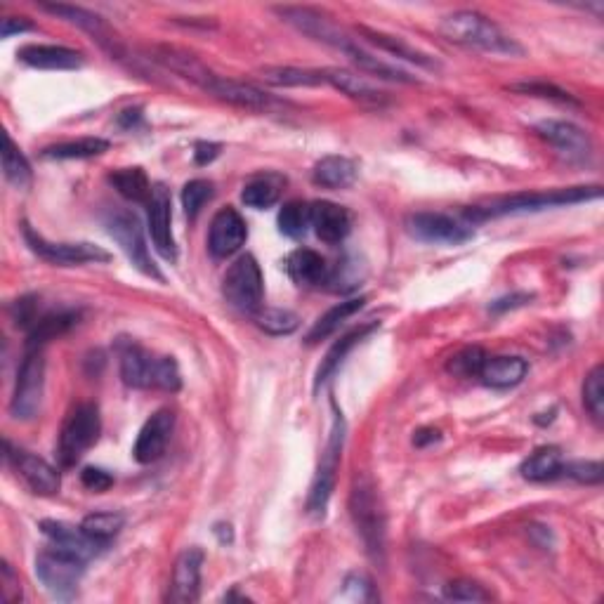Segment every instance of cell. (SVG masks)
Listing matches in <instances>:
<instances>
[{
  "label": "cell",
  "mask_w": 604,
  "mask_h": 604,
  "mask_svg": "<svg viewBox=\"0 0 604 604\" xmlns=\"http://www.w3.org/2000/svg\"><path fill=\"white\" fill-rule=\"evenodd\" d=\"M312 227V203L288 201L279 210V232L288 239H300Z\"/></svg>",
  "instance_id": "60d3db41"
},
{
  "label": "cell",
  "mask_w": 604,
  "mask_h": 604,
  "mask_svg": "<svg viewBox=\"0 0 604 604\" xmlns=\"http://www.w3.org/2000/svg\"><path fill=\"white\" fill-rule=\"evenodd\" d=\"M274 12L284 19L286 24H291L295 31H300L302 36L312 38V41L331 45L347 55L354 45L352 38L340 29L338 24L331 22V17H326L324 12L314 10V8H300V5H284V8H274Z\"/></svg>",
  "instance_id": "30bf717a"
},
{
  "label": "cell",
  "mask_w": 604,
  "mask_h": 604,
  "mask_svg": "<svg viewBox=\"0 0 604 604\" xmlns=\"http://www.w3.org/2000/svg\"><path fill=\"white\" fill-rule=\"evenodd\" d=\"M446 600L453 602H489L491 595L475 581H451L444 590Z\"/></svg>",
  "instance_id": "681fc988"
},
{
  "label": "cell",
  "mask_w": 604,
  "mask_h": 604,
  "mask_svg": "<svg viewBox=\"0 0 604 604\" xmlns=\"http://www.w3.org/2000/svg\"><path fill=\"white\" fill-rule=\"evenodd\" d=\"M435 442H439V430H435V428H420L416 432V437H413V444L420 446V449L428 444H435Z\"/></svg>",
  "instance_id": "680465c9"
},
{
  "label": "cell",
  "mask_w": 604,
  "mask_h": 604,
  "mask_svg": "<svg viewBox=\"0 0 604 604\" xmlns=\"http://www.w3.org/2000/svg\"><path fill=\"white\" fill-rule=\"evenodd\" d=\"M109 149V142L102 137H81L76 142H62L52 144V147L43 149V159H57V161H74V159H93Z\"/></svg>",
  "instance_id": "74e56055"
},
{
  "label": "cell",
  "mask_w": 604,
  "mask_h": 604,
  "mask_svg": "<svg viewBox=\"0 0 604 604\" xmlns=\"http://www.w3.org/2000/svg\"><path fill=\"white\" fill-rule=\"evenodd\" d=\"M345 590H347V593H352V600H359V602L373 600V597H376V593H373V581L364 574H350V576H347Z\"/></svg>",
  "instance_id": "db71d44e"
},
{
  "label": "cell",
  "mask_w": 604,
  "mask_h": 604,
  "mask_svg": "<svg viewBox=\"0 0 604 604\" xmlns=\"http://www.w3.org/2000/svg\"><path fill=\"white\" fill-rule=\"evenodd\" d=\"M41 10L50 12V15H57L62 19H67V22L76 24L78 29L88 31V34H93L97 41H100L102 45H111L114 48V38H111V31L109 26L104 24V19L100 15H95V12L85 10V8H78V5H67V3H41Z\"/></svg>",
  "instance_id": "f1b7e54d"
},
{
  "label": "cell",
  "mask_w": 604,
  "mask_h": 604,
  "mask_svg": "<svg viewBox=\"0 0 604 604\" xmlns=\"http://www.w3.org/2000/svg\"><path fill=\"white\" fill-rule=\"evenodd\" d=\"M364 305H366V298H352V300L338 302L336 307H331V310H328L326 314H321V317L314 321L310 333L305 336V343L317 345V343H321V340H326L328 336H333V333H336L338 328L343 326L345 321L352 317V314H357Z\"/></svg>",
  "instance_id": "1f68e13d"
},
{
  "label": "cell",
  "mask_w": 604,
  "mask_h": 604,
  "mask_svg": "<svg viewBox=\"0 0 604 604\" xmlns=\"http://www.w3.org/2000/svg\"><path fill=\"white\" fill-rule=\"evenodd\" d=\"M246 236L248 229L244 218L227 206L218 210V215L210 222L208 248L215 258H229V255L241 251V246L246 244Z\"/></svg>",
  "instance_id": "ac0fdd59"
},
{
  "label": "cell",
  "mask_w": 604,
  "mask_h": 604,
  "mask_svg": "<svg viewBox=\"0 0 604 604\" xmlns=\"http://www.w3.org/2000/svg\"><path fill=\"white\" fill-rule=\"evenodd\" d=\"M175 430V413L168 409L156 411L147 423L142 425L140 435H137V442L133 446V456L137 463L149 465L156 463L159 458L166 453L170 437H173Z\"/></svg>",
  "instance_id": "2e32d148"
},
{
  "label": "cell",
  "mask_w": 604,
  "mask_h": 604,
  "mask_svg": "<svg viewBox=\"0 0 604 604\" xmlns=\"http://www.w3.org/2000/svg\"><path fill=\"white\" fill-rule=\"evenodd\" d=\"M203 557H206L203 555V550L196 546L182 550L173 567V579H170V588H168V602L192 604L199 600Z\"/></svg>",
  "instance_id": "e0dca14e"
},
{
  "label": "cell",
  "mask_w": 604,
  "mask_h": 604,
  "mask_svg": "<svg viewBox=\"0 0 604 604\" xmlns=\"http://www.w3.org/2000/svg\"><path fill=\"white\" fill-rule=\"evenodd\" d=\"M215 536H218L220 543H232L234 541V534H232V527L229 524H215Z\"/></svg>",
  "instance_id": "6125c7cd"
},
{
  "label": "cell",
  "mask_w": 604,
  "mask_h": 604,
  "mask_svg": "<svg viewBox=\"0 0 604 604\" xmlns=\"http://www.w3.org/2000/svg\"><path fill=\"white\" fill-rule=\"evenodd\" d=\"M262 81L274 88H314L324 85V69H300V67H265L260 69Z\"/></svg>",
  "instance_id": "d6a6232c"
},
{
  "label": "cell",
  "mask_w": 604,
  "mask_h": 604,
  "mask_svg": "<svg viewBox=\"0 0 604 604\" xmlns=\"http://www.w3.org/2000/svg\"><path fill=\"white\" fill-rule=\"evenodd\" d=\"M140 118H142V109H128L123 111L121 118H118V123H121L123 128H133Z\"/></svg>",
  "instance_id": "94428289"
},
{
  "label": "cell",
  "mask_w": 604,
  "mask_h": 604,
  "mask_svg": "<svg viewBox=\"0 0 604 604\" xmlns=\"http://www.w3.org/2000/svg\"><path fill=\"white\" fill-rule=\"evenodd\" d=\"M378 326H380V321H371V324H361L357 328H352L350 333H345V336L340 338V340H336V345H333L331 350L326 352V357L321 359V364H319V369H317V378H314V390H319V387L324 385L326 380L331 378L333 373H336L340 369V364H343L347 354H350L354 350V347H357L361 343V340L369 338Z\"/></svg>",
  "instance_id": "4316f807"
},
{
  "label": "cell",
  "mask_w": 604,
  "mask_h": 604,
  "mask_svg": "<svg viewBox=\"0 0 604 604\" xmlns=\"http://www.w3.org/2000/svg\"><path fill=\"white\" fill-rule=\"evenodd\" d=\"M255 324L269 336H291L295 328L300 326L298 314L291 310H279V307H262L258 314H253Z\"/></svg>",
  "instance_id": "7bdbcfd3"
},
{
  "label": "cell",
  "mask_w": 604,
  "mask_h": 604,
  "mask_svg": "<svg viewBox=\"0 0 604 604\" xmlns=\"http://www.w3.org/2000/svg\"><path fill=\"white\" fill-rule=\"evenodd\" d=\"M312 227L314 234L328 246H338L347 239L352 229V218L343 206L331 201L312 203Z\"/></svg>",
  "instance_id": "7402d4cb"
},
{
  "label": "cell",
  "mask_w": 604,
  "mask_h": 604,
  "mask_svg": "<svg viewBox=\"0 0 604 604\" xmlns=\"http://www.w3.org/2000/svg\"><path fill=\"white\" fill-rule=\"evenodd\" d=\"M85 564L88 560L52 543V548H45L36 557V576L52 597L71 600L85 574Z\"/></svg>",
  "instance_id": "5b68a950"
},
{
  "label": "cell",
  "mask_w": 604,
  "mask_h": 604,
  "mask_svg": "<svg viewBox=\"0 0 604 604\" xmlns=\"http://www.w3.org/2000/svg\"><path fill=\"white\" fill-rule=\"evenodd\" d=\"M439 31L446 41L463 45V48L491 52V55H524V48L515 38H510L496 22L475 10H458L444 17Z\"/></svg>",
  "instance_id": "6da1fadb"
},
{
  "label": "cell",
  "mask_w": 604,
  "mask_h": 604,
  "mask_svg": "<svg viewBox=\"0 0 604 604\" xmlns=\"http://www.w3.org/2000/svg\"><path fill=\"white\" fill-rule=\"evenodd\" d=\"M147 220H149V234L154 241L156 251L161 253V258L168 262L177 260V246L173 236V199L166 185L151 187V196L147 203Z\"/></svg>",
  "instance_id": "4fadbf2b"
},
{
  "label": "cell",
  "mask_w": 604,
  "mask_h": 604,
  "mask_svg": "<svg viewBox=\"0 0 604 604\" xmlns=\"http://www.w3.org/2000/svg\"><path fill=\"white\" fill-rule=\"evenodd\" d=\"M208 95L248 111H267L274 104L272 97L262 93V90L255 88V85L234 81V78H222V76L215 78V83L210 85Z\"/></svg>",
  "instance_id": "cb8c5ba5"
},
{
  "label": "cell",
  "mask_w": 604,
  "mask_h": 604,
  "mask_svg": "<svg viewBox=\"0 0 604 604\" xmlns=\"http://www.w3.org/2000/svg\"><path fill=\"white\" fill-rule=\"evenodd\" d=\"M26 31H34V24H31L29 19H26V17H5L3 19V31H0V36L12 38L15 34H26Z\"/></svg>",
  "instance_id": "6f0895ef"
},
{
  "label": "cell",
  "mask_w": 604,
  "mask_h": 604,
  "mask_svg": "<svg viewBox=\"0 0 604 604\" xmlns=\"http://www.w3.org/2000/svg\"><path fill=\"white\" fill-rule=\"evenodd\" d=\"M527 371L529 364L522 357H487L479 371V380L496 390H508V387L520 385Z\"/></svg>",
  "instance_id": "83f0119b"
},
{
  "label": "cell",
  "mask_w": 604,
  "mask_h": 604,
  "mask_svg": "<svg viewBox=\"0 0 604 604\" xmlns=\"http://www.w3.org/2000/svg\"><path fill=\"white\" fill-rule=\"evenodd\" d=\"M345 57H350V62L357 67L361 74H371L376 78H383V81H395V83H418L409 71L395 67V64H387L383 59L366 52L361 45H354V48L347 52Z\"/></svg>",
  "instance_id": "e575fe53"
},
{
  "label": "cell",
  "mask_w": 604,
  "mask_h": 604,
  "mask_svg": "<svg viewBox=\"0 0 604 604\" xmlns=\"http://www.w3.org/2000/svg\"><path fill=\"white\" fill-rule=\"evenodd\" d=\"M3 173L5 180L10 182L15 189H26L31 185V166L22 154V149L12 142L10 135H5V149H3Z\"/></svg>",
  "instance_id": "b9f144b4"
},
{
  "label": "cell",
  "mask_w": 604,
  "mask_h": 604,
  "mask_svg": "<svg viewBox=\"0 0 604 604\" xmlns=\"http://www.w3.org/2000/svg\"><path fill=\"white\" fill-rule=\"evenodd\" d=\"M5 458L12 463V468L17 470V475L24 479L26 487H29L38 496H55L59 491V479L57 468H52L48 461L34 456V453L12 449L10 442H5Z\"/></svg>",
  "instance_id": "5bb4252c"
},
{
  "label": "cell",
  "mask_w": 604,
  "mask_h": 604,
  "mask_svg": "<svg viewBox=\"0 0 604 604\" xmlns=\"http://www.w3.org/2000/svg\"><path fill=\"white\" fill-rule=\"evenodd\" d=\"M22 234L26 246H29L38 258L50 262V265L74 267V265H88V262L111 260V255L95 244H85V241H81V244H55V241H48L45 236L34 232L29 222H24L22 225Z\"/></svg>",
  "instance_id": "8fae6325"
},
{
  "label": "cell",
  "mask_w": 604,
  "mask_h": 604,
  "mask_svg": "<svg viewBox=\"0 0 604 604\" xmlns=\"http://www.w3.org/2000/svg\"><path fill=\"white\" fill-rule=\"evenodd\" d=\"M123 527H126V515L123 512H93V515H85L81 522V529L85 534L104 543V546H109L121 534Z\"/></svg>",
  "instance_id": "f35d334b"
},
{
  "label": "cell",
  "mask_w": 604,
  "mask_h": 604,
  "mask_svg": "<svg viewBox=\"0 0 604 604\" xmlns=\"http://www.w3.org/2000/svg\"><path fill=\"white\" fill-rule=\"evenodd\" d=\"M562 472L571 479L581 484H600L604 472H602V463L600 461H574V463H564Z\"/></svg>",
  "instance_id": "f907efd6"
},
{
  "label": "cell",
  "mask_w": 604,
  "mask_h": 604,
  "mask_svg": "<svg viewBox=\"0 0 604 604\" xmlns=\"http://www.w3.org/2000/svg\"><path fill=\"white\" fill-rule=\"evenodd\" d=\"M154 387H159V390H166V392H177L182 387L180 366H177V361L173 357L156 359Z\"/></svg>",
  "instance_id": "c3c4849f"
},
{
  "label": "cell",
  "mask_w": 604,
  "mask_h": 604,
  "mask_svg": "<svg viewBox=\"0 0 604 604\" xmlns=\"http://www.w3.org/2000/svg\"><path fill=\"white\" fill-rule=\"evenodd\" d=\"M78 314L76 312H52V314H43L41 319L31 326L29 331V340H26V350H38V347H45L52 338L62 336L67 333L71 326H76Z\"/></svg>",
  "instance_id": "d590c367"
},
{
  "label": "cell",
  "mask_w": 604,
  "mask_h": 604,
  "mask_svg": "<svg viewBox=\"0 0 604 604\" xmlns=\"http://www.w3.org/2000/svg\"><path fill=\"white\" fill-rule=\"evenodd\" d=\"M3 576H0V593H3V600L8 604H15V602H22V586H19V576L12 571V567L8 562H3Z\"/></svg>",
  "instance_id": "f5cc1de1"
},
{
  "label": "cell",
  "mask_w": 604,
  "mask_h": 604,
  "mask_svg": "<svg viewBox=\"0 0 604 604\" xmlns=\"http://www.w3.org/2000/svg\"><path fill=\"white\" fill-rule=\"evenodd\" d=\"M529 536L534 538L541 548H553V534L546 527H529Z\"/></svg>",
  "instance_id": "91938a15"
},
{
  "label": "cell",
  "mask_w": 604,
  "mask_h": 604,
  "mask_svg": "<svg viewBox=\"0 0 604 604\" xmlns=\"http://www.w3.org/2000/svg\"><path fill=\"white\" fill-rule=\"evenodd\" d=\"M324 78H326V85H333V88L340 90V93L347 95L354 102L369 104V107H383L387 102L385 93H380V90L373 88L364 76L354 74V71L328 67L324 69Z\"/></svg>",
  "instance_id": "484cf974"
},
{
  "label": "cell",
  "mask_w": 604,
  "mask_h": 604,
  "mask_svg": "<svg viewBox=\"0 0 604 604\" xmlns=\"http://www.w3.org/2000/svg\"><path fill=\"white\" fill-rule=\"evenodd\" d=\"M81 482L85 489L95 491V494H102V491H109L111 487H114V477H111L109 472L102 468H83Z\"/></svg>",
  "instance_id": "816d5d0a"
},
{
  "label": "cell",
  "mask_w": 604,
  "mask_h": 604,
  "mask_svg": "<svg viewBox=\"0 0 604 604\" xmlns=\"http://www.w3.org/2000/svg\"><path fill=\"white\" fill-rule=\"evenodd\" d=\"M222 295L234 310L244 314H258L265 300V281L258 260L253 255H241L229 265L225 279H222Z\"/></svg>",
  "instance_id": "8992f818"
},
{
  "label": "cell",
  "mask_w": 604,
  "mask_h": 604,
  "mask_svg": "<svg viewBox=\"0 0 604 604\" xmlns=\"http://www.w3.org/2000/svg\"><path fill=\"white\" fill-rule=\"evenodd\" d=\"M489 354L482 350V347H465L458 354H453L446 371L453 373L458 378H479V371H482L484 361H487Z\"/></svg>",
  "instance_id": "ee69618b"
},
{
  "label": "cell",
  "mask_w": 604,
  "mask_h": 604,
  "mask_svg": "<svg viewBox=\"0 0 604 604\" xmlns=\"http://www.w3.org/2000/svg\"><path fill=\"white\" fill-rule=\"evenodd\" d=\"M102 432V418L100 409L95 404H78L69 411L67 420H64L62 432H59L57 456L59 463L64 468H71L97 444Z\"/></svg>",
  "instance_id": "277c9868"
},
{
  "label": "cell",
  "mask_w": 604,
  "mask_h": 604,
  "mask_svg": "<svg viewBox=\"0 0 604 604\" xmlns=\"http://www.w3.org/2000/svg\"><path fill=\"white\" fill-rule=\"evenodd\" d=\"M45 390V357L43 347L26 350L22 366L17 371L15 392H12L10 413L15 420H31L38 416Z\"/></svg>",
  "instance_id": "9c48e42d"
},
{
  "label": "cell",
  "mask_w": 604,
  "mask_h": 604,
  "mask_svg": "<svg viewBox=\"0 0 604 604\" xmlns=\"http://www.w3.org/2000/svg\"><path fill=\"white\" fill-rule=\"evenodd\" d=\"M562 465L564 458L557 446H541V449H536L527 461L522 463L520 472L529 482H548V479L562 475Z\"/></svg>",
  "instance_id": "836d02e7"
},
{
  "label": "cell",
  "mask_w": 604,
  "mask_h": 604,
  "mask_svg": "<svg viewBox=\"0 0 604 604\" xmlns=\"http://www.w3.org/2000/svg\"><path fill=\"white\" fill-rule=\"evenodd\" d=\"M43 534L50 538L52 543L59 548L69 550V553H74L78 557H83V560H93L102 553L104 543L95 541V538H90L81 527H71L67 522H55V520H43L41 522Z\"/></svg>",
  "instance_id": "603a6c76"
},
{
  "label": "cell",
  "mask_w": 604,
  "mask_h": 604,
  "mask_svg": "<svg viewBox=\"0 0 604 604\" xmlns=\"http://www.w3.org/2000/svg\"><path fill=\"white\" fill-rule=\"evenodd\" d=\"M343 444H345V418L343 413L336 409V404H333L331 437H328L326 449L321 453L319 470L317 475H314L310 498H307V512H310V515L324 517L333 489H336V475H338L340 456H343Z\"/></svg>",
  "instance_id": "52a82bcc"
},
{
  "label": "cell",
  "mask_w": 604,
  "mask_h": 604,
  "mask_svg": "<svg viewBox=\"0 0 604 604\" xmlns=\"http://www.w3.org/2000/svg\"><path fill=\"white\" fill-rule=\"evenodd\" d=\"M531 300V295L527 293H512V295H505V298H498L489 305L491 312H505V310H515V307H522L527 305V302Z\"/></svg>",
  "instance_id": "9f6ffc18"
},
{
  "label": "cell",
  "mask_w": 604,
  "mask_h": 604,
  "mask_svg": "<svg viewBox=\"0 0 604 604\" xmlns=\"http://www.w3.org/2000/svg\"><path fill=\"white\" fill-rule=\"evenodd\" d=\"M357 34L364 38L366 43H371L373 48L387 52V55L404 59V62H411V64H416V67H423L430 71L439 69V62L435 57L428 55V52L413 48V45L406 43L404 38L385 34V31H378V29H371V26H357Z\"/></svg>",
  "instance_id": "44dd1931"
},
{
  "label": "cell",
  "mask_w": 604,
  "mask_h": 604,
  "mask_svg": "<svg viewBox=\"0 0 604 604\" xmlns=\"http://www.w3.org/2000/svg\"><path fill=\"white\" fill-rule=\"evenodd\" d=\"M109 182L123 199L147 206L151 196V182L142 168H121L109 175Z\"/></svg>",
  "instance_id": "8d00e7d4"
},
{
  "label": "cell",
  "mask_w": 604,
  "mask_h": 604,
  "mask_svg": "<svg viewBox=\"0 0 604 604\" xmlns=\"http://www.w3.org/2000/svg\"><path fill=\"white\" fill-rule=\"evenodd\" d=\"M602 196V187H569V189H548V192H522L505 196L501 201L489 203V206H477L465 213L468 220H489L501 218V215L517 213H536V210L574 206V203L593 201Z\"/></svg>",
  "instance_id": "3957f363"
},
{
  "label": "cell",
  "mask_w": 604,
  "mask_h": 604,
  "mask_svg": "<svg viewBox=\"0 0 604 604\" xmlns=\"http://www.w3.org/2000/svg\"><path fill=\"white\" fill-rule=\"evenodd\" d=\"M104 225H107V232L114 236V241L128 255L135 269H140L144 277L163 281V274L156 267V262L151 260L147 241H144V229L135 213L123 208H111L107 218H104Z\"/></svg>",
  "instance_id": "ba28073f"
},
{
  "label": "cell",
  "mask_w": 604,
  "mask_h": 604,
  "mask_svg": "<svg viewBox=\"0 0 604 604\" xmlns=\"http://www.w3.org/2000/svg\"><path fill=\"white\" fill-rule=\"evenodd\" d=\"M210 199H213V182L208 180L187 182L185 189H182V208H185L187 218L194 220Z\"/></svg>",
  "instance_id": "bcb514c9"
},
{
  "label": "cell",
  "mask_w": 604,
  "mask_h": 604,
  "mask_svg": "<svg viewBox=\"0 0 604 604\" xmlns=\"http://www.w3.org/2000/svg\"><path fill=\"white\" fill-rule=\"evenodd\" d=\"M406 232L416 241L435 246H461L475 236V229L468 222L444 213H411L406 218Z\"/></svg>",
  "instance_id": "7c38bea8"
},
{
  "label": "cell",
  "mask_w": 604,
  "mask_h": 604,
  "mask_svg": "<svg viewBox=\"0 0 604 604\" xmlns=\"http://www.w3.org/2000/svg\"><path fill=\"white\" fill-rule=\"evenodd\" d=\"M534 130L538 137H543V140L553 144L569 163H586L590 159V151H593L590 137L586 130L574 126V123L546 118V121L536 123Z\"/></svg>",
  "instance_id": "9a60e30c"
},
{
  "label": "cell",
  "mask_w": 604,
  "mask_h": 604,
  "mask_svg": "<svg viewBox=\"0 0 604 604\" xmlns=\"http://www.w3.org/2000/svg\"><path fill=\"white\" fill-rule=\"evenodd\" d=\"M359 168L357 163L347 156H324L312 170L314 185L326 189H347L357 180Z\"/></svg>",
  "instance_id": "f546056e"
},
{
  "label": "cell",
  "mask_w": 604,
  "mask_h": 604,
  "mask_svg": "<svg viewBox=\"0 0 604 604\" xmlns=\"http://www.w3.org/2000/svg\"><path fill=\"white\" fill-rule=\"evenodd\" d=\"M288 274L298 286H321L328 279V265L319 253L310 248H298L286 262Z\"/></svg>",
  "instance_id": "4dcf8cb0"
},
{
  "label": "cell",
  "mask_w": 604,
  "mask_h": 604,
  "mask_svg": "<svg viewBox=\"0 0 604 604\" xmlns=\"http://www.w3.org/2000/svg\"><path fill=\"white\" fill-rule=\"evenodd\" d=\"M118 366H121V378L123 383L137 390H149L154 387V371H156V359L154 354L144 350L133 340L128 343H118Z\"/></svg>",
  "instance_id": "ffe728a7"
},
{
  "label": "cell",
  "mask_w": 604,
  "mask_h": 604,
  "mask_svg": "<svg viewBox=\"0 0 604 604\" xmlns=\"http://www.w3.org/2000/svg\"><path fill=\"white\" fill-rule=\"evenodd\" d=\"M154 59L159 64H163L168 71H173V74L187 78L189 83H194L196 88L203 90V93H208L210 85H213L215 78H218V74H215L213 69H208L199 57H194L192 52L182 48L159 45V48H154Z\"/></svg>",
  "instance_id": "d6986e66"
},
{
  "label": "cell",
  "mask_w": 604,
  "mask_h": 604,
  "mask_svg": "<svg viewBox=\"0 0 604 604\" xmlns=\"http://www.w3.org/2000/svg\"><path fill=\"white\" fill-rule=\"evenodd\" d=\"M281 194V180L277 175H262L255 177V180L248 182L244 187V192H241V201L246 203L248 208L262 210L274 206V203L279 201Z\"/></svg>",
  "instance_id": "ab89813d"
},
{
  "label": "cell",
  "mask_w": 604,
  "mask_h": 604,
  "mask_svg": "<svg viewBox=\"0 0 604 604\" xmlns=\"http://www.w3.org/2000/svg\"><path fill=\"white\" fill-rule=\"evenodd\" d=\"M220 144L218 142H196L194 147V161L196 166H208L220 156Z\"/></svg>",
  "instance_id": "11a10c76"
},
{
  "label": "cell",
  "mask_w": 604,
  "mask_h": 604,
  "mask_svg": "<svg viewBox=\"0 0 604 604\" xmlns=\"http://www.w3.org/2000/svg\"><path fill=\"white\" fill-rule=\"evenodd\" d=\"M19 59L24 64L34 69H45V71H67V69H81L83 67V55L78 50L64 48V45H24L19 50Z\"/></svg>",
  "instance_id": "d4e9b609"
},
{
  "label": "cell",
  "mask_w": 604,
  "mask_h": 604,
  "mask_svg": "<svg viewBox=\"0 0 604 604\" xmlns=\"http://www.w3.org/2000/svg\"><path fill=\"white\" fill-rule=\"evenodd\" d=\"M512 90H515V93H522V95L543 97V100H555V102H562V104H579L574 100V97L567 93V90L557 88V85H553V83H543V81L515 83V85H512Z\"/></svg>",
  "instance_id": "7dc6e473"
},
{
  "label": "cell",
  "mask_w": 604,
  "mask_h": 604,
  "mask_svg": "<svg viewBox=\"0 0 604 604\" xmlns=\"http://www.w3.org/2000/svg\"><path fill=\"white\" fill-rule=\"evenodd\" d=\"M583 404H586L590 416H593L597 423H602V418H604V369L602 366H595V369L586 376V383H583Z\"/></svg>",
  "instance_id": "f6af8a7d"
},
{
  "label": "cell",
  "mask_w": 604,
  "mask_h": 604,
  "mask_svg": "<svg viewBox=\"0 0 604 604\" xmlns=\"http://www.w3.org/2000/svg\"><path fill=\"white\" fill-rule=\"evenodd\" d=\"M350 515L357 534L361 536V543H364L366 555L371 557L373 564L385 567L387 520L383 503H380V496L369 477L361 475L354 479V487L350 491Z\"/></svg>",
  "instance_id": "7a4b0ae2"
}]
</instances>
